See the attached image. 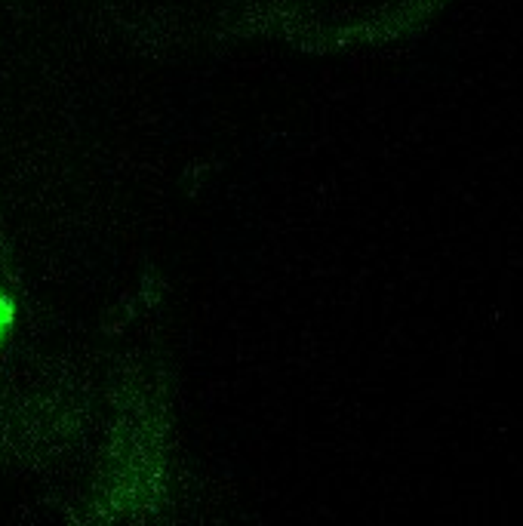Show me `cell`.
<instances>
[{"mask_svg":"<svg viewBox=\"0 0 523 526\" xmlns=\"http://www.w3.org/2000/svg\"><path fill=\"white\" fill-rule=\"evenodd\" d=\"M7 320V308H4V302H0V323Z\"/></svg>","mask_w":523,"mask_h":526,"instance_id":"obj_1","label":"cell"}]
</instances>
